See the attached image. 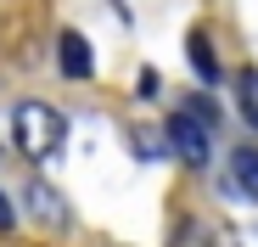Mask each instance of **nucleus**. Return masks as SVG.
Instances as JSON below:
<instances>
[{
    "label": "nucleus",
    "instance_id": "1",
    "mask_svg": "<svg viewBox=\"0 0 258 247\" xmlns=\"http://www.w3.org/2000/svg\"><path fill=\"white\" fill-rule=\"evenodd\" d=\"M12 130H17V152L39 163V157H56V152H62L68 118H62L56 107H45V101H23V107L12 112Z\"/></svg>",
    "mask_w": 258,
    "mask_h": 247
},
{
    "label": "nucleus",
    "instance_id": "2",
    "mask_svg": "<svg viewBox=\"0 0 258 247\" xmlns=\"http://www.w3.org/2000/svg\"><path fill=\"white\" fill-rule=\"evenodd\" d=\"M163 141H168V152H174L180 163H191V169L208 163V124L191 118V112H174V118H168V124H163Z\"/></svg>",
    "mask_w": 258,
    "mask_h": 247
},
{
    "label": "nucleus",
    "instance_id": "3",
    "mask_svg": "<svg viewBox=\"0 0 258 247\" xmlns=\"http://www.w3.org/2000/svg\"><path fill=\"white\" fill-rule=\"evenodd\" d=\"M225 191H230V197H241V202H258V152H252V146H236V152H230Z\"/></svg>",
    "mask_w": 258,
    "mask_h": 247
},
{
    "label": "nucleus",
    "instance_id": "4",
    "mask_svg": "<svg viewBox=\"0 0 258 247\" xmlns=\"http://www.w3.org/2000/svg\"><path fill=\"white\" fill-rule=\"evenodd\" d=\"M56 62H62V73L68 79H90V45H84V34H73V28H62L56 34Z\"/></svg>",
    "mask_w": 258,
    "mask_h": 247
},
{
    "label": "nucleus",
    "instance_id": "5",
    "mask_svg": "<svg viewBox=\"0 0 258 247\" xmlns=\"http://www.w3.org/2000/svg\"><path fill=\"white\" fill-rule=\"evenodd\" d=\"M23 197H28V214H34L39 225H51V230H56V225L68 219V208H62V197H56V191H51L45 180H28V186H23Z\"/></svg>",
    "mask_w": 258,
    "mask_h": 247
},
{
    "label": "nucleus",
    "instance_id": "6",
    "mask_svg": "<svg viewBox=\"0 0 258 247\" xmlns=\"http://www.w3.org/2000/svg\"><path fill=\"white\" fill-rule=\"evenodd\" d=\"M185 56H191V68H197L202 85H219V62H213V45H208V34H202V28L185 34Z\"/></svg>",
    "mask_w": 258,
    "mask_h": 247
},
{
    "label": "nucleus",
    "instance_id": "7",
    "mask_svg": "<svg viewBox=\"0 0 258 247\" xmlns=\"http://www.w3.org/2000/svg\"><path fill=\"white\" fill-rule=\"evenodd\" d=\"M236 107H241V118L258 130V68H241V73H236Z\"/></svg>",
    "mask_w": 258,
    "mask_h": 247
},
{
    "label": "nucleus",
    "instance_id": "8",
    "mask_svg": "<svg viewBox=\"0 0 258 247\" xmlns=\"http://www.w3.org/2000/svg\"><path fill=\"white\" fill-rule=\"evenodd\" d=\"M168 247H208V225H202V219H185V225L174 230V241H168Z\"/></svg>",
    "mask_w": 258,
    "mask_h": 247
},
{
    "label": "nucleus",
    "instance_id": "9",
    "mask_svg": "<svg viewBox=\"0 0 258 247\" xmlns=\"http://www.w3.org/2000/svg\"><path fill=\"white\" fill-rule=\"evenodd\" d=\"M12 219H17V208H12V197L0 191V230H12Z\"/></svg>",
    "mask_w": 258,
    "mask_h": 247
},
{
    "label": "nucleus",
    "instance_id": "10",
    "mask_svg": "<svg viewBox=\"0 0 258 247\" xmlns=\"http://www.w3.org/2000/svg\"><path fill=\"white\" fill-rule=\"evenodd\" d=\"M135 90H141V96H146V101H152V96H157V73H152V68H146V73H141V85H135Z\"/></svg>",
    "mask_w": 258,
    "mask_h": 247
}]
</instances>
